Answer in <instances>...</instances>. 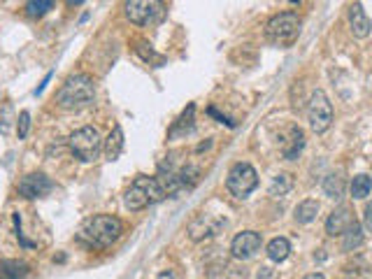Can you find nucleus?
<instances>
[{
    "mask_svg": "<svg viewBox=\"0 0 372 279\" xmlns=\"http://www.w3.org/2000/svg\"><path fill=\"white\" fill-rule=\"evenodd\" d=\"M124 233V224H121L119 217H112V214H98V217H91L84 221L80 231L82 242H86L89 247H110L112 242H117Z\"/></svg>",
    "mask_w": 372,
    "mask_h": 279,
    "instance_id": "obj_1",
    "label": "nucleus"
},
{
    "mask_svg": "<svg viewBox=\"0 0 372 279\" xmlns=\"http://www.w3.org/2000/svg\"><path fill=\"white\" fill-rule=\"evenodd\" d=\"M56 100H59V105L63 110H70V112L84 110V107H89L95 100L93 79L84 73L70 75L66 79V84H63L59 88V93H56Z\"/></svg>",
    "mask_w": 372,
    "mask_h": 279,
    "instance_id": "obj_2",
    "label": "nucleus"
},
{
    "mask_svg": "<svg viewBox=\"0 0 372 279\" xmlns=\"http://www.w3.org/2000/svg\"><path fill=\"white\" fill-rule=\"evenodd\" d=\"M163 198H165V191H163L161 182H158L156 177L140 175V177H136V182L131 184V189L126 191L124 202L128 209L138 212V209L156 205V202H161Z\"/></svg>",
    "mask_w": 372,
    "mask_h": 279,
    "instance_id": "obj_3",
    "label": "nucleus"
},
{
    "mask_svg": "<svg viewBox=\"0 0 372 279\" xmlns=\"http://www.w3.org/2000/svg\"><path fill=\"white\" fill-rule=\"evenodd\" d=\"M300 33V19L296 12H281L275 15L270 21L266 23V35L268 40L279 44V47H288L298 40Z\"/></svg>",
    "mask_w": 372,
    "mask_h": 279,
    "instance_id": "obj_4",
    "label": "nucleus"
},
{
    "mask_svg": "<svg viewBox=\"0 0 372 279\" xmlns=\"http://www.w3.org/2000/svg\"><path fill=\"white\" fill-rule=\"evenodd\" d=\"M68 144H70V151L84 163L93 161L102 149L100 133H98V128H93V126H84V128L75 131L73 135H70Z\"/></svg>",
    "mask_w": 372,
    "mask_h": 279,
    "instance_id": "obj_5",
    "label": "nucleus"
},
{
    "mask_svg": "<svg viewBox=\"0 0 372 279\" xmlns=\"http://www.w3.org/2000/svg\"><path fill=\"white\" fill-rule=\"evenodd\" d=\"M307 119H310V126L314 133H326L331 128L333 105L322 88H317V91L312 93L310 103H307Z\"/></svg>",
    "mask_w": 372,
    "mask_h": 279,
    "instance_id": "obj_6",
    "label": "nucleus"
},
{
    "mask_svg": "<svg viewBox=\"0 0 372 279\" xmlns=\"http://www.w3.org/2000/svg\"><path fill=\"white\" fill-rule=\"evenodd\" d=\"M226 186L235 198H247L259 186V175H256V170L249 163H237V166L230 168Z\"/></svg>",
    "mask_w": 372,
    "mask_h": 279,
    "instance_id": "obj_7",
    "label": "nucleus"
},
{
    "mask_svg": "<svg viewBox=\"0 0 372 279\" xmlns=\"http://www.w3.org/2000/svg\"><path fill=\"white\" fill-rule=\"evenodd\" d=\"M19 195L26 200H35V198H42V195H47L51 189H54V182L49 180L44 173H30L21 177V182H19Z\"/></svg>",
    "mask_w": 372,
    "mask_h": 279,
    "instance_id": "obj_8",
    "label": "nucleus"
},
{
    "mask_svg": "<svg viewBox=\"0 0 372 279\" xmlns=\"http://www.w3.org/2000/svg\"><path fill=\"white\" fill-rule=\"evenodd\" d=\"M261 244L263 240L259 233L245 231L240 235H235L233 244H230V253H233V258H237V261H249V258H254L261 251Z\"/></svg>",
    "mask_w": 372,
    "mask_h": 279,
    "instance_id": "obj_9",
    "label": "nucleus"
},
{
    "mask_svg": "<svg viewBox=\"0 0 372 279\" xmlns=\"http://www.w3.org/2000/svg\"><path fill=\"white\" fill-rule=\"evenodd\" d=\"M156 12H161V3H149V0H131V3H126V17L136 26L149 23Z\"/></svg>",
    "mask_w": 372,
    "mask_h": 279,
    "instance_id": "obj_10",
    "label": "nucleus"
},
{
    "mask_svg": "<svg viewBox=\"0 0 372 279\" xmlns=\"http://www.w3.org/2000/svg\"><path fill=\"white\" fill-rule=\"evenodd\" d=\"M221 221H212L210 214H198V217L189 224V235L191 240H196V242H201V240L214 235L216 231H219Z\"/></svg>",
    "mask_w": 372,
    "mask_h": 279,
    "instance_id": "obj_11",
    "label": "nucleus"
},
{
    "mask_svg": "<svg viewBox=\"0 0 372 279\" xmlns=\"http://www.w3.org/2000/svg\"><path fill=\"white\" fill-rule=\"evenodd\" d=\"M354 214H351V209L349 207H337L335 212L331 214L328 217V221H326V233H328V235H342L344 231H347V228L354 224Z\"/></svg>",
    "mask_w": 372,
    "mask_h": 279,
    "instance_id": "obj_12",
    "label": "nucleus"
},
{
    "mask_svg": "<svg viewBox=\"0 0 372 279\" xmlns=\"http://www.w3.org/2000/svg\"><path fill=\"white\" fill-rule=\"evenodd\" d=\"M349 26H351V33H354V37H358V40H363V37L370 35L372 23H370L368 15H365L361 3H354L349 8Z\"/></svg>",
    "mask_w": 372,
    "mask_h": 279,
    "instance_id": "obj_13",
    "label": "nucleus"
},
{
    "mask_svg": "<svg viewBox=\"0 0 372 279\" xmlns=\"http://www.w3.org/2000/svg\"><path fill=\"white\" fill-rule=\"evenodd\" d=\"M303 147H305V133H303V128L293 126V128L288 131V140L284 142V156L288 161H293V158L303 151Z\"/></svg>",
    "mask_w": 372,
    "mask_h": 279,
    "instance_id": "obj_14",
    "label": "nucleus"
},
{
    "mask_svg": "<svg viewBox=\"0 0 372 279\" xmlns=\"http://www.w3.org/2000/svg\"><path fill=\"white\" fill-rule=\"evenodd\" d=\"M102 149H105V156L110 158V161H117L121 156V151H124V131H121V126H114Z\"/></svg>",
    "mask_w": 372,
    "mask_h": 279,
    "instance_id": "obj_15",
    "label": "nucleus"
},
{
    "mask_svg": "<svg viewBox=\"0 0 372 279\" xmlns=\"http://www.w3.org/2000/svg\"><path fill=\"white\" fill-rule=\"evenodd\" d=\"M361 244H363V228L358 221H354V224L342 233V249L344 251H356Z\"/></svg>",
    "mask_w": 372,
    "mask_h": 279,
    "instance_id": "obj_16",
    "label": "nucleus"
},
{
    "mask_svg": "<svg viewBox=\"0 0 372 279\" xmlns=\"http://www.w3.org/2000/svg\"><path fill=\"white\" fill-rule=\"evenodd\" d=\"M288 253H291V242H288L286 238L270 240V244H268V258H270V261L281 263L288 258Z\"/></svg>",
    "mask_w": 372,
    "mask_h": 279,
    "instance_id": "obj_17",
    "label": "nucleus"
},
{
    "mask_svg": "<svg viewBox=\"0 0 372 279\" xmlns=\"http://www.w3.org/2000/svg\"><path fill=\"white\" fill-rule=\"evenodd\" d=\"M26 275H28V263L0 261V279H24Z\"/></svg>",
    "mask_w": 372,
    "mask_h": 279,
    "instance_id": "obj_18",
    "label": "nucleus"
},
{
    "mask_svg": "<svg viewBox=\"0 0 372 279\" xmlns=\"http://www.w3.org/2000/svg\"><path fill=\"white\" fill-rule=\"evenodd\" d=\"M317 214H319V202L312 200V198H307V200H303V202H300V205L296 207L293 217H296L298 224H312V221L317 219Z\"/></svg>",
    "mask_w": 372,
    "mask_h": 279,
    "instance_id": "obj_19",
    "label": "nucleus"
},
{
    "mask_svg": "<svg viewBox=\"0 0 372 279\" xmlns=\"http://www.w3.org/2000/svg\"><path fill=\"white\" fill-rule=\"evenodd\" d=\"M194 114H196V105H189V107H186L182 117L177 119V124L170 128V137H177V135H182V133H186V131L194 128Z\"/></svg>",
    "mask_w": 372,
    "mask_h": 279,
    "instance_id": "obj_20",
    "label": "nucleus"
},
{
    "mask_svg": "<svg viewBox=\"0 0 372 279\" xmlns=\"http://www.w3.org/2000/svg\"><path fill=\"white\" fill-rule=\"evenodd\" d=\"M293 189V177L291 175H286V173H279L277 177L272 180V184H270V195H275V198H279V195H286L288 191Z\"/></svg>",
    "mask_w": 372,
    "mask_h": 279,
    "instance_id": "obj_21",
    "label": "nucleus"
},
{
    "mask_svg": "<svg viewBox=\"0 0 372 279\" xmlns=\"http://www.w3.org/2000/svg\"><path fill=\"white\" fill-rule=\"evenodd\" d=\"M324 191L328 198H340V195L344 193V177L342 175H328L324 180Z\"/></svg>",
    "mask_w": 372,
    "mask_h": 279,
    "instance_id": "obj_22",
    "label": "nucleus"
},
{
    "mask_svg": "<svg viewBox=\"0 0 372 279\" xmlns=\"http://www.w3.org/2000/svg\"><path fill=\"white\" fill-rule=\"evenodd\" d=\"M372 191V180L368 175H356L354 182H351V195H354L356 200H363L365 195H370Z\"/></svg>",
    "mask_w": 372,
    "mask_h": 279,
    "instance_id": "obj_23",
    "label": "nucleus"
},
{
    "mask_svg": "<svg viewBox=\"0 0 372 279\" xmlns=\"http://www.w3.org/2000/svg\"><path fill=\"white\" fill-rule=\"evenodd\" d=\"M177 177H179V182H182L184 189H194L198 184V177H201V170H198L196 166H184L177 173Z\"/></svg>",
    "mask_w": 372,
    "mask_h": 279,
    "instance_id": "obj_24",
    "label": "nucleus"
},
{
    "mask_svg": "<svg viewBox=\"0 0 372 279\" xmlns=\"http://www.w3.org/2000/svg\"><path fill=\"white\" fill-rule=\"evenodd\" d=\"M49 10H54V3L51 0H30L28 5H26V12H28V17H44Z\"/></svg>",
    "mask_w": 372,
    "mask_h": 279,
    "instance_id": "obj_25",
    "label": "nucleus"
},
{
    "mask_svg": "<svg viewBox=\"0 0 372 279\" xmlns=\"http://www.w3.org/2000/svg\"><path fill=\"white\" fill-rule=\"evenodd\" d=\"M28 128H30V114L28 112H21L19 114V119H17V133H19V137H26L28 135Z\"/></svg>",
    "mask_w": 372,
    "mask_h": 279,
    "instance_id": "obj_26",
    "label": "nucleus"
},
{
    "mask_svg": "<svg viewBox=\"0 0 372 279\" xmlns=\"http://www.w3.org/2000/svg\"><path fill=\"white\" fill-rule=\"evenodd\" d=\"M138 52L140 56H142L145 61H149L154 59V49H151V44H147V42H140V47H138Z\"/></svg>",
    "mask_w": 372,
    "mask_h": 279,
    "instance_id": "obj_27",
    "label": "nucleus"
},
{
    "mask_svg": "<svg viewBox=\"0 0 372 279\" xmlns=\"http://www.w3.org/2000/svg\"><path fill=\"white\" fill-rule=\"evenodd\" d=\"M365 228L372 233V202H368V207H365Z\"/></svg>",
    "mask_w": 372,
    "mask_h": 279,
    "instance_id": "obj_28",
    "label": "nucleus"
},
{
    "mask_svg": "<svg viewBox=\"0 0 372 279\" xmlns=\"http://www.w3.org/2000/svg\"><path fill=\"white\" fill-rule=\"evenodd\" d=\"M156 279H182V275H179V272H175V270H163Z\"/></svg>",
    "mask_w": 372,
    "mask_h": 279,
    "instance_id": "obj_29",
    "label": "nucleus"
},
{
    "mask_svg": "<svg viewBox=\"0 0 372 279\" xmlns=\"http://www.w3.org/2000/svg\"><path fill=\"white\" fill-rule=\"evenodd\" d=\"M207 112L212 114V117H216V119H219V122H221V124H228V126H235L233 122H230V119H226V117H223V114H219V112H216V110H214V107H210V110H207Z\"/></svg>",
    "mask_w": 372,
    "mask_h": 279,
    "instance_id": "obj_30",
    "label": "nucleus"
},
{
    "mask_svg": "<svg viewBox=\"0 0 372 279\" xmlns=\"http://www.w3.org/2000/svg\"><path fill=\"white\" fill-rule=\"evenodd\" d=\"M49 79H51V73L47 75V77H44V79H42V84H40V86H37V88H35V93H42V88H44V86H47V84H49Z\"/></svg>",
    "mask_w": 372,
    "mask_h": 279,
    "instance_id": "obj_31",
    "label": "nucleus"
},
{
    "mask_svg": "<svg viewBox=\"0 0 372 279\" xmlns=\"http://www.w3.org/2000/svg\"><path fill=\"white\" fill-rule=\"evenodd\" d=\"M303 279H326L322 272H310V275H305Z\"/></svg>",
    "mask_w": 372,
    "mask_h": 279,
    "instance_id": "obj_32",
    "label": "nucleus"
}]
</instances>
